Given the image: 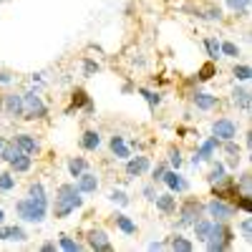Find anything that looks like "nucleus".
I'll return each mask as SVG.
<instances>
[{
    "mask_svg": "<svg viewBox=\"0 0 252 252\" xmlns=\"http://www.w3.org/2000/svg\"><path fill=\"white\" fill-rule=\"evenodd\" d=\"M83 204V197H81V189L76 184H61L58 192H56V204H53V215L58 220L68 217L73 209H78Z\"/></svg>",
    "mask_w": 252,
    "mask_h": 252,
    "instance_id": "1",
    "label": "nucleus"
},
{
    "mask_svg": "<svg viewBox=\"0 0 252 252\" xmlns=\"http://www.w3.org/2000/svg\"><path fill=\"white\" fill-rule=\"evenodd\" d=\"M232 240H235L232 229H229L224 222H217L215 220L212 227H209V237L204 242H207V250L209 252H224V250L232 247Z\"/></svg>",
    "mask_w": 252,
    "mask_h": 252,
    "instance_id": "2",
    "label": "nucleus"
},
{
    "mask_svg": "<svg viewBox=\"0 0 252 252\" xmlns=\"http://www.w3.org/2000/svg\"><path fill=\"white\" fill-rule=\"evenodd\" d=\"M15 212H18V217H20V220L40 224V222L46 220L48 204H46V202H38V199H31V197H26V199L15 202Z\"/></svg>",
    "mask_w": 252,
    "mask_h": 252,
    "instance_id": "3",
    "label": "nucleus"
},
{
    "mask_svg": "<svg viewBox=\"0 0 252 252\" xmlns=\"http://www.w3.org/2000/svg\"><path fill=\"white\" fill-rule=\"evenodd\" d=\"M23 103H26V116L23 119H46L48 116V106L43 103V98L38 96V91L23 94Z\"/></svg>",
    "mask_w": 252,
    "mask_h": 252,
    "instance_id": "4",
    "label": "nucleus"
},
{
    "mask_svg": "<svg viewBox=\"0 0 252 252\" xmlns=\"http://www.w3.org/2000/svg\"><path fill=\"white\" fill-rule=\"evenodd\" d=\"M202 212H204V204L199 202V199H194V197H189V199H184V204H182V209H179V227H187V224H194L199 217H202Z\"/></svg>",
    "mask_w": 252,
    "mask_h": 252,
    "instance_id": "5",
    "label": "nucleus"
},
{
    "mask_svg": "<svg viewBox=\"0 0 252 252\" xmlns=\"http://www.w3.org/2000/svg\"><path fill=\"white\" fill-rule=\"evenodd\" d=\"M204 209L209 212V217L217 220V222H227V220H232V217H235V212H237L235 204H227L224 199H217V197H215L212 202H209Z\"/></svg>",
    "mask_w": 252,
    "mask_h": 252,
    "instance_id": "6",
    "label": "nucleus"
},
{
    "mask_svg": "<svg viewBox=\"0 0 252 252\" xmlns=\"http://www.w3.org/2000/svg\"><path fill=\"white\" fill-rule=\"evenodd\" d=\"M212 136H217L220 141H229V139H235V136H237V124H235L232 119H227V116L217 119V121L212 124Z\"/></svg>",
    "mask_w": 252,
    "mask_h": 252,
    "instance_id": "7",
    "label": "nucleus"
},
{
    "mask_svg": "<svg viewBox=\"0 0 252 252\" xmlns=\"http://www.w3.org/2000/svg\"><path fill=\"white\" fill-rule=\"evenodd\" d=\"M220 144H222V141H220L217 136H209V139H204V141L199 144V149L194 152V157H192V164L197 166L199 161H209V159L215 157V152L220 149Z\"/></svg>",
    "mask_w": 252,
    "mask_h": 252,
    "instance_id": "8",
    "label": "nucleus"
},
{
    "mask_svg": "<svg viewBox=\"0 0 252 252\" xmlns=\"http://www.w3.org/2000/svg\"><path fill=\"white\" fill-rule=\"evenodd\" d=\"M86 240H89V247H91V250H96V252H111V250H114V247H111L109 235L103 232V229H98V227L89 229Z\"/></svg>",
    "mask_w": 252,
    "mask_h": 252,
    "instance_id": "9",
    "label": "nucleus"
},
{
    "mask_svg": "<svg viewBox=\"0 0 252 252\" xmlns=\"http://www.w3.org/2000/svg\"><path fill=\"white\" fill-rule=\"evenodd\" d=\"M3 109L8 116L13 119H23L26 116V103H23V96H18V94H8L3 98Z\"/></svg>",
    "mask_w": 252,
    "mask_h": 252,
    "instance_id": "10",
    "label": "nucleus"
},
{
    "mask_svg": "<svg viewBox=\"0 0 252 252\" xmlns=\"http://www.w3.org/2000/svg\"><path fill=\"white\" fill-rule=\"evenodd\" d=\"M161 182H166V187H169V192H187V189H189V182L179 174V172H169V169H166L164 172V177H161Z\"/></svg>",
    "mask_w": 252,
    "mask_h": 252,
    "instance_id": "11",
    "label": "nucleus"
},
{
    "mask_svg": "<svg viewBox=\"0 0 252 252\" xmlns=\"http://www.w3.org/2000/svg\"><path fill=\"white\" fill-rule=\"evenodd\" d=\"M76 187L81 189V194H96V189H98V177L94 172H83L76 182Z\"/></svg>",
    "mask_w": 252,
    "mask_h": 252,
    "instance_id": "12",
    "label": "nucleus"
},
{
    "mask_svg": "<svg viewBox=\"0 0 252 252\" xmlns=\"http://www.w3.org/2000/svg\"><path fill=\"white\" fill-rule=\"evenodd\" d=\"M192 103H194L197 109H202V111H212L217 103H220V98L212 96V94H207V91H197V94L192 96Z\"/></svg>",
    "mask_w": 252,
    "mask_h": 252,
    "instance_id": "13",
    "label": "nucleus"
},
{
    "mask_svg": "<svg viewBox=\"0 0 252 252\" xmlns=\"http://www.w3.org/2000/svg\"><path fill=\"white\" fill-rule=\"evenodd\" d=\"M13 141L18 144V149H20V152H26V154H31V157L40 149L38 139H35V136H31V134H15V139H13Z\"/></svg>",
    "mask_w": 252,
    "mask_h": 252,
    "instance_id": "14",
    "label": "nucleus"
},
{
    "mask_svg": "<svg viewBox=\"0 0 252 252\" xmlns=\"http://www.w3.org/2000/svg\"><path fill=\"white\" fill-rule=\"evenodd\" d=\"M146 169H149V159L146 157H129V161H126V174L129 177H141Z\"/></svg>",
    "mask_w": 252,
    "mask_h": 252,
    "instance_id": "15",
    "label": "nucleus"
},
{
    "mask_svg": "<svg viewBox=\"0 0 252 252\" xmlns=\"http://www.w3.org/2000/svg\"><path fill=\"white\" fill-rule=\"evenodd\" d=\"M154 202H157V209H159V212H164V215H172L174 209H177V197H174V192L157 194Z\"/></svg>",
    "mask_w": 252,
    "mask_h": 252,
    "instance_id": "16",
    "label": "nucleus"
},
{
    "mask_svg": "<svg viewBox=\"0 0 252 252\" xmlns=\"http://www.w3.org/2000/svg\"><path fill=\"white\" fill-rule=\"evenodd\" d=\"M114 224L121 229L124 235H129V237H131V235H136V229H139V227H136V222H134L131 217H126V215H121V212H116V215H114Z\"/></svg>",
    "mask_w": 252,
    "mask_h": 252,
    "instance_id": "17",
    "label": "nucleus"
},
{
    "mask_svg": "<svg viewBox=\"0 0 252 252\" xmlns=\"http://www.w3.org/2000/svg\"><path fill=\"white\" fill-rule=\"evenodd\" d=\"M0 240H15V242H23V240H28V235H26V229L23 227H3L0 224Z\"/></svg>",
    "mask_w": 252,
    "mask_h": 252,
    "instance_id": "18",
    "label": "nucleus"
},
{
    "mask_svg": "<svg viewBox=\"0 0 252 252\" xmlns=\"http://www.w3.org/2000/svg\"><path fill=\"white\" fill-rule=\"evenodd\" d=\"M109 146H111V152H114V157H116V159H129V157H131V149L124 144V136H119V134H114V136H111Z\"/></svg>",
    "mask_w": 252,
    "mask_h": 252,
    "instance_id": "19",
    "label": "nucleus"
},
{
    "mask_svg": "<svg viewBox=\"0 0 252 252\" xmlns=\"http://www.w3.org/2000/svg\"><path fill=\"white\" fill-rule=\"evenodd\" d=\"M220 146H222V149H224V154H227V164H229V166H237L242 157H240V146L235 144V139H229V141H222Z\"/></svg>",
    "mask_w": 252,
    "mask_h": 252,
    "instance_id": "20",
    "label": "nucleus"
},
{
    "mask_svg": "<svg viewBox=\"0 0 252 252\" xmlns=\"http://www.w3.org/2000/svg\"><path fill=\"white\" fill-rule=\"evenodd\" d=\"M81 146H83L86 152H96L98 146H101V134H98V131H94V129H89L86 134L81 136Z\"/></svg>",
    "mask_w": 252,
    "mask_h": 252,
    "instance_id": "21",
    "label": "nucleus"
},
{
    "mask_svg": "<svg viewBox=\"0 0 252 252\" xmlns=\"http://www.w3.org/2000/svg\"><path fill=\"white\" fill-rule=\"evenodd\" d=\"M232 101H235V106L240 109V111H250V91L247 89H242V86H237L235 91H232Z\"/></svg>",
    "mask_w": 252,
    "mask_h": 252,
    "instance_id": "22",
    "label": "nucleus"
},
{
    "mask_svg": "<svg viewBox=\"0 0 252 252\" xmlns=\"http://www.w3.org/2000/svg\"><path fill=\"white\" fill-rule=\"evenodd\" d=\"M89 101H91V98H89V94H86V91H83V89H76V91L71 94V106H68V114H73V111L83 109Z\"/></svg>",
    "mask_w": 252,
    "mask_h": 252,
    "instance_id": "23",
    "label": "nucleus"
},
{
    "mask_svg": "<svg viewBox=\"0 0 252 252\" xmlns=\"http://www.w3.org/2000/svg\"><path fill=\"white\" fill-rule=\"evenodd\" d=\"M86 159H83V157H73V159H68V174L73 177V179H78L83 172H86Z\"/></svg>",
    "mask_w": 252,
    "mask_h": 252,
    "instance_id": "24",
    "label": "nucleus"
},
{
    "mask_svg": "<svg viewBox=\"0 0 252 252\" xmlns=\"http://www.w3.org/2000/svg\"><path fill=\"white\" fill-rule=\"evenodd\" d=\"M31 164H33V157H31V154H20L18 159L10 161V166H13V172H15V174L28 172V169H31Z\"/></svg>",
    "mask_w": 252,
    "mask_h": 252,
    "instance_id": "25",
    "label": "nucleus"
},
{
    "mask_svg": "<svg viewBox=\"0 0 252 252\" xmlns=\"http://www.w3.org/2000/svg\"><path fill=\"white\" fill-rule=\"evenodd\" d=\"M20 154H26V152H20L18 149V144L13 141V144H3V149H0V157H3V161H13V159H18Z\"/></svg>",
    "mask_w": 252,
    "mask_h": 252,
    "instance_id": "26",
    "label": "nucleus"
},
{
    "mask_svg": "<svg viewBox=\"0 0 252 252\" xmlns=\"http://www.w3.org/2000/svg\"><path fill=\"white\" fill-rule=\"evenodd\" d=\"M204 48H207V53H209V61H220V58H222L220 40H217V38H204Z\"/></svg>",
    "mask_w": 252,
    "mask_h": 252,
    "instance_id": "27",
    "label": "nucleus"
},
{
    "mask_svg": "<svg viewBox=\"0 0 252 252\" xmlns=\"http://www.w3.org/2000/svg\"><path fill=\"white\" fill-rule=\"evenodd\" d=\"M169 245H172V250H177V252H192V250H194L192 240H187V237H182V235H174Z\"/></svg>",
    "mask_w": 252,
    "mask_h": 252,
    "instance_id": "28",
    "label": "nucleus"
},
{
    "mask_svg": "<svg viewBox=\"0 0 252 252\" xmlns=\"http://www.w3.org/2000/svg\"><path fill=\"white\" fill-rule=\"evenodd\" d=\"M209 227H212V222H209V220H202V217H199V220L194 222V235H197L199 242H204V240L209 237Z\"/></svg>",
    "mask_w": 252,
    "mask_h": 252,
    "instance_id": "29",
    "label": "nucleus"
},
{
    "mask_svg": "<svg viewBox=\"0 0 252 252\" xmlns=\"http://www.w3.org/2000/svg\"><path fill=\"white\" fill-rule=\"evenodd\" d=\"M235 209H242V212H252V194L250 192H242V194H237V199H235Z\"/></svg>",
    "mask_w": 252,
    "mask_h": 252,
    "instance_id": "30",
    "label": "nucleus"
},
{
    "mask_svg": "<svg viewBox=\"0 0 252 252\" xmlns=\"http://www.w3.org/2000/svg\"><path fill=\"white\" fill-rule=\"evenodd\" d=\"M28 197H31V199H38V202H46V204H48V197H46V189H43V184H40V182L31 184V189H28Z\"/></svg>",
    "mask_w": 252,
    "mask_h": 252,
    "instance_id": "31",
    "label": "nucleus"
},
{
    "mask_svg": "<svg viewBox=\"0 0 252 252\" xmlns=\"http://www.w3.org/2000/svg\"><path fill=\"white\" fill-rule=\"evenodd\" d=\"M215 76H217V66H215V61L204 63V66L199 68V73H197V78H199V81H209V78H215Z\"/></svg>",
    "mask_w": 252,
    "mask_h": 252,
    "instance_id": "32",
    "label": "nucleus"
},
{
    "mask_svg": "<svg viewBox=\"0 0 252 252\" xmlns=\"http://www.w3.org/2000/svg\"><path fill=\"white\" fill-rule=\"evenodd\" d=\"M232 73H235L237 81H250V78H252V68L247 66V63H235Z\"/></svg>",
    "mask_w": 252,
    "mask_h": 252,
    "instance_id": "33",
    "label": "nucleus"
},
{
    "mask_svg": "<svg viewBox=\"0 0 252 252\" xmlns=\"http://www.w3.org/2000/svg\"><path fill=\"white\" fill-rule=\"evenodd\" d=\"M58 247L61 250H66V252H78V250H83L76 240H71L68 235H61V240H58Z\"/></svg>",
    "mask_w": 252,
    "mask_h": 252,
    "instance_id": "34",
    "label": "nucleus"
},
{
    "mask_svg": "<svg viewBox=\"0 0 252 252\" xmlns=\"http://www.w3.org/2000/svg\"><path fill=\"white\" fill-rule=\"evenodd\" d=\"M227 5H229V10H235L237 15H247V8H250V0H227Z\"/></svg>",
    "mask_w": 252,
    "mask_h": 252,
    "instance_id": "35",
    "label": "nucleus"
},
{
    "mask_svg": "<svg viewBox=\"0 0 252 252\" xmlns=\"http://www.w3.org/2000/svg\"><path fill=\"white\" fill-rule=\"evenodd\" d=\"M220 51H222V56H229V58H237L240 56V48H237V43H232V40H222Z\"/></svg>",
    "mask_w": 252,
    "mask_h": 252,
    "instance_id": "36",
    "label": "nucleus"
},
{
    "mask_svg": "<svg viewBox=\"0 0 252 252\" xmlns=\"http://www.w3.org/2000/svg\"><path fill=\"white\" fill-rule=\"evenodd\" d=\"M194 15H197V18H202V20H222V10H220V8H207V10H197Z\"/></svg>",
    "mask_w": 252,
    "mask_h": 252,
    "instance_id": "37",
    "label": "nucleus"
},
{
    "mask_svg": "<svg viewBox=\"0 0 252 252\" xmlns=\"http://www.w3.org/2000/svg\"><path fill=\"white\" fill-rule=\"evenodd\" d=\"M139 94H141L146 101H149V106H152V109H157L159 103H161V96H159L157 91H152V89H139Z\"/></svg>",
    "mask_w": 252,
    "mask_h": 252,
    "instance_id": "38",
    "label": "nucleus"
},
{
    "mask_svg": "<svg viewBox=\"0 0 252 252\" xmlns=\"http://www.w3.org/2000/svg\"><path fill=\"white\" fill-rule=\"evenodd\" d=\"M227 177H224V164H215L212 166V172H209V182H212V184H220V182H224Z\"/></svg>",
    "mask_w": 252,
    "mask_h": 252,
    "instance_id": "39",
    "label": "nucleus"
},
{
    "mask_svg": "<svg viewBox=\"0 0 252 252\" xmlns=\"http://www.w3.org/2000/svg\"><path fill=\"white\" fill-rule=\"evenodd\" d=\"M98 71H101V66H98L94 58H83V76L91 78V76H96Z\"/></svg>",
    "mask_w": 252,
    "mask_h": 252,
    "instance_id": "40",
    "label": "nucleus"
},
{
    "mask_svg": "<svg viewBox=\"0 0 252 252\" xmlns=\"http://www.w3.org/2000/svg\"><path fill=\"white\" fill-rule=\"evenodd\" d=\"M13 187H15V177L13 174H8V172L0 174V192H10Z\"/></svg>",
    "mask_w": 252,
    "mask_h": 252,
    "instance_id": "41",
    "label": "nucleus"
},
{
    "mask_svg": "<svg viewBox=\"0 0 252 252\" xmlns=\"http://www.w3.org/2000/svg\"><path fill=\"white\" fill-rule=\"evenodd\" d=\"M109 199H111V202H116V204H121V207H126V204L131 202V199H129V194L121 192V189H114V192L109 194Z\"/></svg>",
    "mask_w": 252,
    "mask_h": 252,
    "instance_id": "42",
    "label": "nucleus"
},
{
    "mask_svg": "<svg viewBox=\"0 0 252 252\" xmlns=\"http://www.w3.org/2000/svg\"><path fill=\"white\" fill-rule=\"evenodd\" d=\"M250 184H252V179H250V172H245V174L240 177V184H237V189H240V192H250Z\"/></svg>",
    "mask_w": 252,
    "mask_h": 252,
    "instance_id": "43",
    "label": "nucleus"
},
{
    "mask_svg": "<svg viewBox=\"0 0 252 252\" xmlns=\"http://www.w3.org/2000/svg\"><path fill=\"white\" fill-rule=\"evenodd\" d=\"M240 227H242V237H245V240H250V229H252V222H250V217H245Z\"/></svg>",
    "mask_w": 252,
    "mask_h": 252,
    "instance_id": "44",
    "label": "nucleus"
},
{
    "mask_svg": "<svg viewBox=\"0 0 252 252\" xmlns=\"http://www.w3.org/2000/svg\"><path fill=\"white\" fill-rule=\"evenodd\" d=\"M169 164L174 166V169H179V166H182V154L179 152H172L169 154Z\"/></svg>",
    "mask_w": 252,
    "mask_h": 252,
    "instance_id": "45",
    "label": "nucleus"
},
{
    "mask_svg": "<svg viewBox=\"0 0 252 252\" xmlns=\"http://www.w3.org/2000/svg\"><path fill=\"white\" fill-rule=\"evenodd\" d=\"M144 197L149 199V202H154V197H157V189H154L152 184H146V187H144Z\"/></svg>",
    "mask_w": 252,
    "mask_h": 252,
    "instance_id": "46",
    "label": "nucleus"
},
{
    "mask_svg": "<svg viewBox=\"0 0 252 252\" xmlns=\"http://www.w3.org/2000/svg\"><path fill=\"white\" fill-rule=\"evenodd\" d=\"M164 172H166V164H159L157 169H154V182H161V177H164Z\"/></svg>",
    "mask_w": 252,
    "mask_h": 252,
    "instance_id": "47",
    "label": "nucleus"
},
{
    "mask_svg": "<svg viewBox=\"0 0 252 252\" xmlns=\"http://www.w3.org/2000/svg\"><path fill=\"white\" fill-rule=\"evenodd\" d=\"M10 81H13L10 73H3V71H0V83H3V86H5V83H10Z\"/></svg>",
    "mask_w": 252,
    "mask_h": 252,
    "instance_id": "48",
    "label": "nucleus"
},
{
    "mask_svg": "<svg viewBox=\"0 0 252 252\" xmlns=\"http://www.w3.org/2000/svg\"><path fill=\"white\" fill-rule=\"evenodd\" d=\"M40 250H43V252H53L56 245H53V242H43V245H40Z\"/></svg>",
    "mask_w": 252,
    "mask_h": 252,
    "instance_id": "49",
    "label": "nucleus"
},
{
    "mask_svg": "<svg viewBox=\"0 0 252 252\" xmlns=\"http://www.w3.org/2000/svg\"><path fill=\"white\" fill-rule=\"evenodd\" d=\"M164 242H149V250H161Z\"/></svg>",
    "mask_w": 252,
    "mask_h": 252,
    "instance_id": "50",
    "label": "nucleus"
},
{
    "mask_svg": "<svg viewBox=\"0 0 252 252\" xmlns=\"http://www.w3.org/2000/svg\"><path fill=\"white\" fill-rule=\"evenodd\" d=\"M5 222V212H3V207H0V224Z\"/></svg>",
    "mask_w": 252,
    "mask_h": 252,
    "instance_id": "51",
    "label": "nucleus"
},
{
    "mask_svg": "<svg viewBox=\"0 0 252 252\" xmlns=\"http://www.w3.org/2000/svg\"><path fill=\"white\" fill-rule=\"evenodd\" d=\"M3 144H5V141H3V136H0V149H3Z\"/></svg>",
    "mask_w": 252,
    "mask_h": 252,
    "instance_id": "52",
    "label": "nucleus"
}]
</instances>
